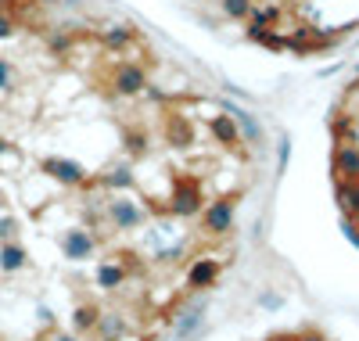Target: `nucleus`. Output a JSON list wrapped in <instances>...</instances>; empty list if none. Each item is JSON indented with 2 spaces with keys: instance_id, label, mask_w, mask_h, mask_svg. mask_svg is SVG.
Masks as SVG:
<instances>
[{
  "instance_id": "nucleus-1",
  "label": "nucleus",
  "mask_w": 359,
  "mask_h": 341,
  "mask_svg": "<svg viewBox=\"0 0 359 341\" xmlns=\"http://www.w3.org/2000/svg\"><path fill=\"white\" fill-rule=\"evenodd\" d=\"M104 223L115 230V234H130V230H140L147 223V205L133 198V191H123V194H108L104 198Z\"/></svg>"
},
{
  "instance_id": "nucleus-2",
  "label": "nucleus",
  "mask_w": 359,
  "mask_h": 341,
  "mask_svg": "<svg viewBox=\"0 0 359 341\" xmlns=\"http://www.w3.org/2000/svg\"><path fill=\"white\" fill-rule=\"evenodd\" d=\"M201 208H205V187H201V180L176 176L172 187H169V198H165V212L172 215V220H194V215H201Z\"/></svg>"
},
{
  "instance_id": "nucleus-3",
  "label": "nucleus",
  "mask_w": 359,
  "mask_h": 341,
  "mask_svg": "<svg viewBox=\"0 0 359 341\" xmlns=\"http://www.w3.org/2000/svg\"><path fill=\"white\" fill-rule=\"evenodd\" d=\"M108 86H111V94L115 98H140L147 86H151V76H147V69L140 65V61L126 58V61H118V65L108 72Z\"/></svg>"
},
{
  "instance_id": "nucleus-4",
  "label": "nucleus",
  "mask_w": 359,
  "mask_h": 341,
  "mask_svg": "<svg viewBox=\"0 0 359 341\" xmlns=\"http://www.w3.org/2000/svg\"><path fill=\"white\" fill-rule=\"evenodd\" d=\"M40 176L57 183V187H86L90 183V169L76 159H69V154H47V159H40Z\"/></svg>"
},
{
  "instance_id": "nucleus-5",
  "label": "nucleus",
  "mask_w": 359,
  "mask_h": 341,
  "mask_svg": "<svg viewBox=\"0 0 359 341\" xmlns=\"http://www.w3.org/2000/svg\"><path fill=\"white\" fill-rule=\"evenodd\" d=\"M237 223V198L233 194H216L201 208V230L208 237H226Z\"/></svg>"
},
{
  "instance_id": "nucleus-6",
  "label": "nucleus",
  "mask_w": 359,
  "mask_h": 341,
  "mask_svg": "<svg viewBox=\"0 0 359 341\" xmlns=\"http://www.w3.org/2000/svg\"><path fill=\"white\" fill-rule=\"evenodd\" d=\"M223 112L237 122V133H241V144L252 147V151H266L269 147V137H266V126L259 122L255 112H248L245 105H237V101H226Z\"/></svg>"
},
{
  "instance_id": "nucleus-7",
  "label": "nucleus",
  "mask_w": 359,
  "mask_h": 341,
  "mask_svg": "<svg viewBox=\"0 0 359 341\" xmlns=\"http://www.w3.org/2000/svg\"><path fill=\"white\" fill-rule=\"evenodd\" d=\"M57 248H62V255L69 262H90L97 255V237L86 227H69L62 237H57Z\"/></svg>"
},
{
  "instance_id": "nucleus-8",
  "label": "nucleus",
  "mask_w": 359,
  "mask_h": 341,
  "mask_svg": "<svg viewBox=\"0 0 359 341\" xmlns=\"http://www.w3.org/2000/svg\"><path fill=\"white\" fill-rule=\"evenodd\" d=\"M90 183H97L101 191L108 194H123V191H133L137 187V173H133V162L123 159V162H108Z\"/></svg>"
},
{
  "instance_id": "nucleus-9",
  "label": "nucleus",
  "mask_w": 359,
  "mask_h": 341,
  "mask_svg": "<svg viewBox=\"0 0 359 341\" xmlns=\"http://www.w3.org/2000/svg\"><path fill=\"white\" fill-rule=\"evenodd\" d=\"M280 18H284V4H277V0H269V4H255L252 15L245 18V36L252 44H259V36L266 33V29H273Z\"/></svg>"
},
{
  "instance_id": "nucleus-10",
  "label": "nucleus",
  "mask_w": 359,
  "mask_h": 341,
  "mask_svg": "<svg viewBox=\"0 0 359 341\" xmlns=\"http://www.w3.org/2000/svg\"><path fill=\"white\" fill-rule=\"evenodd\" d=\"M97 44L108 51V54H126L133 44H137V29L130 22H108L97 29Z\"/></svg>"
},
{
  "instance_id": "nucleus-11",
  "label": "nucleus",
  "mask_w": 359,
  "mask_h": 341,
  "mask_svg": "<svg viewBox=\"0 0 359 341\" xmlns=\"http://www.w3.org/2000/svg\"><path fill=\"white\" fill-rule=\"evenodd\" d=\"M205 330V305H187L172 316V337L176 341H191Z\"/></svg>"
},
{
  "instance_id": "nucleus-12",
  "label": "nucleus",
  "mask_w": 359,
  "mask_h": 341,
  "mask_svg": "<svg viewBox=\"0 0 359 341\" xmlns=\"http://www.w3.org/2000/svg\"><path fill=\"white\" fill-rule=\"evenodd\" d=\"M29 266H33V259H29V248L18 237L15 241H0V273L15 276V273H25Z\"/></svg>"
},
{
  "instance_id": "nucleus-13",
  "label": "nucleus",
  "mask_w": 359,
  "mask_h": 341,
  "mask_svg": "<svg viewBox=\"0 0 359 341\" xmlns=\"http://www.w3.org/2000/svg\"><path fill=\"white\" fill-rule=\"evenodd\" d=\"M334 180L359 183V144H334Z\"/></svg>"
},
{
  "instance_id": "nucleus-14",
  "label": "nucleus",
  "mask_w": 359,
  "mask_h": 341,
  "mask_svg": "<svg viewBox=\"0 0 359 341\" xmlns=\"http://www.w3.org/2000/svg\"><path fill=\"white\" fill-rule=\"evenodd\" d=\"M219 273H223L219 259H212V255H201V259H194V262H191V269H187V288H194V291H201V288H212V284L219 281Z\"/></svg>"
},
{
  "instance_id": "nucleus-15",
  "label": "nucleus",
  "mask_w": 359,
  "mask_h": 341,
  "mask_svg": "<svg viewBox=\"0 0 359 341\" xmlns=\"http://www.w3.org/2000/svg\"><path fill=\"white\" fill-rule=\"evenodd\" d=\"M208 133L219 147H241V133H237V122L219 108L216 115H208Z\"/></svg>"
},
{
  "instance_id": "nucleus-16",
  "label": "nucleus",
  "mask_w": 359,
  "mask_h": 341,
  "mask_svg": "<svg viewBox=\"0 0 359 341\" xmlns=\"http://www.w3.org/2000/svg\"><path fill=\"white\" fill-rule=\"evenodd\" d=\"M165 140H169V147H191L194 144V126L187 122V115H180V112L165 115Z\"/></svg>"
},
{
  "instance_id": "nucleus-17",
  "label": "nucleus",
  "mask_w": 359,
  "mask_h": 341,
  "mask_svg": "<svg viewBox=\"0 0 359 341\" xmlns=\"http://www.w3.org/2000/svg\"><path fill=\"white\" fill-rule=\"evenodd\" d=\"M94 284H97L101 291L123 288V284H126V266L118 262V259H104V262H97V269H94Z\"/></svg>"
},
{
  "instance_id": "nucleus-18",
  "label": "nucleus",
  "mask_w": 359,
  "mask_h": 341,
  "mask_svg": "<svg viewBox=\"0 0 359 341\" xmlns=\"http://www.w3.org/2000/svg\"><path fill=\"white\" fill-rule=\"evenodd\" d=\"M331 137H334V144H359V126H355L352 112H341L331 119Z\"/></svg>"
},
{
  "instance_id": "nucleus-19",
  "label": "nucleus",
  "mask_w": 359,
  "mask_h": 341,
  "mask_svg": "<svg viewBox=\"0 0 359 341\" xmlns=\"http://www.w3.org/2000/svg\"><path fill=\"white\" fill-rule=\"evenodd\" d=\"M94 334H97V341H123L126 323H123V316H115V313H101Z\"/></svg>"
},
{
  "instance_id": "nucleus-20",
  "label": "nucleus",
  "mask_w": 359,
  "mask_h": 341,
  "mask_svg": "<svg viewBox=\"0 0 359 341\" xmlns=\"http://www.w3.org/2000/svg\"><path fill=\"white\" fill-rule=\"evenodd\" d=\"M334 201L345 215H355L359 208V183H348V180H334Z\"/></svg>"
},
{
  "instance_id": "nucleus-21",
  "label": "nucleus",
  "mask_w": 359,
  "mask_h": 341,
  "mask_svg": "<svg viewBox=\"0 0 359 341\" xmlns=\"http://www.w3.org/2000/svg\"><path fill=\"white\" fill-rule=\"evenodd\" d=\"M97 316H101V309L94 302H79L72 309V330L76 334H86V330H94L97 327Z\"/></svg>"
},
{
  "instance_id": "nucleus-22",
  "label": "nucleus",
  "mask_w": 359,
  "mask_h": 341,
  "mask_svg": "<svg viewBox=\"0 0 359 341\" xmlns=\"http://www.w3.org/2000/svg\"><path fill=\"white\" fill-rule=\"evenodd\" d=\"M72 44H76L72 29H54V33H47V51L54 58H69L72 54Z\"/></svg>"
},
{
  "instance_id": "nucleus-23",
  "label": "nucleus",
  "mask_w": 359,
  "mask_h": 341,
  "mask_svg": "<svg viewBox=\"0 0 359 341\" xmlns=\"http://www.w3.org/2000/svg\"><path fill=\"white\" fill-rule=\"evenodd\" d=\"M123 144H126L130 159H144V154H151V137H147L144 130H126L123 133Z\"/></svg>"
},
{
  "instance_id": "nucleus-24",
  "label": "nucleus",
  "mask_w": 359,
  "mask_h": 341,
  "mask_svg": "<svg viewBox=\"0 0 359 341\" xmlns=\"http://www.w3.org/2000/svg\"><path fill=\"white\" fill-rule=\"evenodd\" d=\"M18 166H22V151L0 133V173H15Z\"/></svg>"
},
{
  "instance_id": "nucleus-25",
  "label": "nucleus",
  "mask_w": 359,
  "mask_h": 341,
  "mask_svg": "<svg viewBox=\"0 0 359 341\" xmlns=\"http://www.w3.org/2000/svg\"><path fill=\"white\" fill-rule=\"evenodd\" d=\"M15 90H18V65L0 54V94H15Z\"/></svg>"
},
{
  "instance_id": "nucleus-26",
  "label": "nucleus",
  "mask_w": 359,
  "mask_h": 341,
  "mask_svg": "<svg viewBox=\"0 0 359 341\" xmlns=\"http://www.w3.org/2000/svg\"><path fill=\"white\" fill-rule=\"evenodd\" d=\"M255 8V0H219V11L230 18V22H245Z\"/></svg>"
},
{
  "instance_id": "nucleus-27",
  "label": "nucleus",
  "mask_w": 359,
  "mask_h": 341,
  "mask_svg": "<svg viewBox=\"0 0 359 341\" xmlns=\"http://www.w3.org/2000/svg\"><path fill=\"white\" fill-rule=\"evenodd\" d=\"M18 33V18L11 8H0V44H8L11 36Z\"/></svg>"
},
{
  "instance_id": "nucleus-28",
  "label": "nucleus",
  "mask_w": 359,
  "mask_h": 341,
  "mask_svg": "<svg viewBox=\"0 0 359 341\" xmlns=\"http://www.w3.org/2000/svg\"><path fill=\"white\" fill-rule=\"evenodd\" d=\"M259 44L266 51H287V33H280V29H266V33L259 36Z\"/></svg>"
},
{
  "instance_id": "nucleus-29",
  "label": "nucleus",
  "mask_w": 359,
  "mask_h": 341,
  "mask_svg": "<svg viewBox=\"0 0 359 341\" xmlns=\"http://www.w3.org/2000/svg\"><path fill=\"white\" fill-rule=\"evenodd\" d=\"M18 237V215L0 212V241H15Z\"/></svg>"
},
{
  "instance_id": "nucleus-30",
  "label": "nucleus",
  "mask_w": 359,
  "mask_h": 341,
  "mask_svg": "<svg viewBox=\"0 0 359 341\" xmlns=\"http://www.w3.org/2000/svg\"><path fill=\"white\" fill-rule=\"evenodd\" d=\"M287 162H291V137L284 133V137L277 140V176H284Z\"/></svg>"
},
{
  "instance_id": "nucleus-31",
  "label": "nucleus",
  "mask_w": 359,
  "mask_h": 341,
  "mask_svg": "<svg viewBox=\"0 0 359 341\" xmlns=\"http://www.w3.org/2000/svg\"><path fill=\"white\" fill-rule=\"evenodd\" d=\"M341 234H345V241L352 248H359V223L352 220V215H341Z\"/></svg>"
},
{
  "instance_id": "nucleus-32",
  "label": "nucleus",
  "mask_w": 359,
  "mask_h": 341,
  "mask_svg": "<svg viewBox=\"0 0 359 341\" xmlns=\"http://www.w3.org/2000/svg\"><path fill=\"white\" fill-rule=\"evenodd\" d=\"M180 255H184V248L172 244V248H158V262H180Z\"/></svg>"
},
{
  "instance_id": "nucleus-33",
  "label": "nucleus",
  "mask_w": 359,
  "mask_h": 341,
  "mask_svg": "<svg viewBox=\"0 0 359 341\" xmlns=\"http://www.w3.org/2000/svg\"><path fill=\"white\" fill-rule=\"evenodd\" d=\"M280 302H284V298H280V295H277V291H266V295H262V298H259V305H266V309H277V305H280Z\"/></svg>"
},
{
  "instance_id": "nucleus-34",
  "label": "nucleus",
  "mask_w": 359,
  "mask_h": 341,
  "mask_svg": "<svg viewBox=\"0 0 359 341\" xmlns=\"http://www.w3.org/2000/svg\"><path fill=\"white\" fill-rule=\"evenodd\" d=\"M294 341H327V334H320V330H302V334H294Z\"/></svg>"
},
{
  "instance_id": "nucleus-35",
  "label": "nucleus",
  "mask_w": 359,
  "mask_h": 341,
  "mask_svg": "<svg viewBox=\"0 0 359 341\" xmlns=\"http://www.w3.org/2000/svg\"><path fill=\"white\" fill-rule=\"evenodd\" d=\"M33 4H36V8H57L62 0H33Z\"/></svg>"
},
{
  "instance_id": "nucleus-36",
  "label": "nucleus",
  "mask_w": 359,
  "mask_h": 341,
  "mask_svg": "<svg viewBox=\"0 0 359 341\" xmlns=\"http://www.w3.org/2000/svg\"><path fill=\"white\" fill-rule=\"evenodd\" d=\"M50 341H79V337H76V334H54Z\"/></svg>"
},
{
  "instance_id": "nucleus-37",
  "label": "nucleus",
  "mask_w": 359,
  "mask_h": 341,
  "mask_svg": "<svg viewBox=\"0 0 359 341\" xmlns=\"http://www.w3.org/2000/svg\"><path fill=\"white\" fill-rule=\"evenodd\" d=\"M266 341H294V334H273V337H266Z\"/></svg>"
},
{
  "instance_id": "nucleus-38",
  "label": "nucleus",
  "mask_w": 359,
  "mask_h": 341,
  "mask_svg": "<svg viewBox=\"0 0 359 341\" xmlns=\"http://www.w3.org/2000/svg\"><path fill=\"white\" fill-rule=\"evenodd\" d=\"M0 8H11V0H0Z\"/></svg>"
},
{
  "instance_id": "nucleus-39",
  "label": "nucleus",
  "mask_w": 359,
  "mask_h": 341,
  "mask_svg": "<svg viewBox=\"0 0 359 341\" xmlns=\"http://www.w3.org/2000/svg\"><path fill=\"white\" fill-rule=\"evenodd\" d=\"M352 220H355V223H359V208H355V215H352Z\"/></svg>"
},
{
  "instance_id": "nucleus-40",
  "label": "nucleus",
  "mask_w": 359,
  "mask_h": 341,
  "mask_svg": "<svg viewBox=\"0 0 359 341\" xmlns=\"http://www.w3.org/2000/svg\"><path fill=\"white\" fill-rule=\"evenodd\" d=\"M352 69H355V76H359V61H355V65H352Z\"/></svg>"
}]
</instances>
